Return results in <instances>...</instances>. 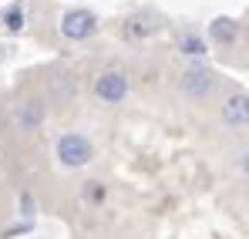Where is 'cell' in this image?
Segmentation results:
<instances>
[{"label": "cell", "mask_w": 249, "mask_h": 239, "mask_svg": "<svg viewBox=\"0 0 249 239\" xmlns=\"http://www.w3.org/2000/svg\"><path fill=\"white\" fill-rule=\"evenodd\" d=\"M128 34H131V37H145V34H152V24H148V20H142V17H131Z\"/></svg>", "instance_id": "11"}, {"label": "cell", "mask_w": 249, "mask_h": 239, "mask_svg": "<svg viewBox=\"0 0 249 239\" xmlns=\"http://www.w3.org/2000/svg\"><path fill=\"white\" fill-rule=\"evenodd\" d=\"M222 121L229 128H246L249 125V94H243V91L229 94L222 101Z\"/></svg>", "instance_id": "5"}, {"label": "cell", "mask_w": 249, "mask_h": 239, "mask_svg": "<svg viewBox=\"0 0 249 239\" xmlns=\"http://www.w3.org/2000/svg\"><path fill=\"white\" fill-rule=\"evenodd\" d=\"M3 24H7V31H20L24 27V10L20 7H10L7 17H3Z\"/></svg>", "instance_id": "10"}, {"label": "cell", "mask_w": 249, "mask_h": 239, "mask_svg": "<svg viewBox=\"0 0 249 239\" xmlns=\"http://www.w3.org/2000/svg\"><path fill=\"white\" fill-rule=\"evenodd\" d=\"M84 199L101 202L105 199V185H101V182H88V185H84Z\"/></svg>", "instance_id": "12"}, {"label": "cell", "mask_w": 249, "mask_h": 239, "mask_svg": "<svg viewBox=\"0 0 249 239\" xmlns=\"http://www.w3.org/2000/svg\"><path fill=\"white\" fill-rule=\"evenodd\" d=\"M236 34H239V27H236L232 17H215V20L209 24V37L215 40V44H232Z\"/></svg>", "instance_id": "7"}, {"label": "cell", "mask_w": 249, "mask_h": 239, "mask_svg": "<svg viewBox=\"0 0 249 239\" xmlns=\"http://www.w3.org/2000/svg\"><path fill=\"white\" fill-rule=\"evenodd\" d=\"M178 88H182V94H185V98L202 101L209 91L215 88V74L209 71L206 64H189V68L182 71V78H178Z\"/></svg>", "instance_id": "3"}, {"label": "cell", "mask_w": 249, "mask_h": 239, "mask_svg": "<svg viewBox=\"0 0 249 239\" xmlns=\"http://www.w3.org/2000/svg\"><path fill=\"white\" fill-rule=\"evenodd\" d=\"M20 209H24V216H34V199L31 196H20Z\"/></svg>", "instance_id": "13"}, {"label": "cell", "mask_w": 249, "mask_h": 239, "mask_svg": "<svg viewBox=\"0 0 249 239\" xmlns=\"http://www.w3.org/2000/svg\"><path fill=\"white\" fill-rule=\"evenodd\" d=\"M44 125V105L41 101H24L17 105V128L20 131H34Z\"/></svg>", "instance_id": "6"}, {"label": "cell", "mask_w": 249, "mask_h": 239, "mask_svg": "<svg viewBox=\"0 0 249 239\" xmlns=\"http://www.w3.org/2000/svg\"><path fill=\"white\" fill-rule=\"evenodd\" d=\"M54 155H57V162H61L64 168H84L88 162L94 159V145L84 138L81 131H68V135L57 138Z\"/></svg>", "instance_id": "1"}, {"label": "cell", "mask_w": 249, "mask_h": 239, "mask_svg": "<svg viewBox=\"0 0 249 239\" xmlns=\"http://www.w3.org/2000/svg\"><path fill=\"white\" fill-rule=\"evenodd\" d=\"M243 172H249V148L243 152Z\"/></svg>", "instance_id": "14"}, {"label": "cell", "mask_w": 249, "mask_h": 239, "mask_svg": "<svg viewBox=\"0 0 249 239\" xmlns=\"http://www.w3.org/2000/svg\"><path fill=\"white\" fill-rule=\"evenodd\" d=\"M98 31V17L91 10H68L61 17V34L68 40H84Z\"/></svg>", "instance_id": "4"}, {"label": "cell", "mask_w": 249, "mask_h": 239, "mask_svg": "<svg viewBox=\"0 0 249 239\" xmlns=\"http://www.w3.org/2000/svg\"><path fill=\"white\" fill-rule=\"evenodd\" d=\"M94 98L101 105H122L124 98H128V74H124L122 68L101 71L98 81H94Z\"/></svg>", "instance_id": "2"}, {"label": "cell", "mask_w": 249, "mask_h": 239, "mask_svg": "<svg viewBox=\"0 0 249 239\" xmlns=\"http://www.w3.org/2000/svg\"><path fill=\"white\" fill-rule=\"evenodd\" d=\"M74 91H78V84H74V78H68V74L54 78V84H51V98L61 101V105H68V101L74 98Z\"/></svg>", "instance_id": "8"}, {"label": "cell", "mask_w": 249, "mask_h": 239, "mask_svg": "<svg viewBox=\"0 0 249 239\" xmlns=\"http://www.w3.org/2000/svg\"><path fill=\"white\" fill-rule=\"evenodd\" d=\"M178 51H182L185 57H202V54H206V40L199 37V34H182V37H178Z\"/></svg>", "instance_id": "9"}]
</instances>
